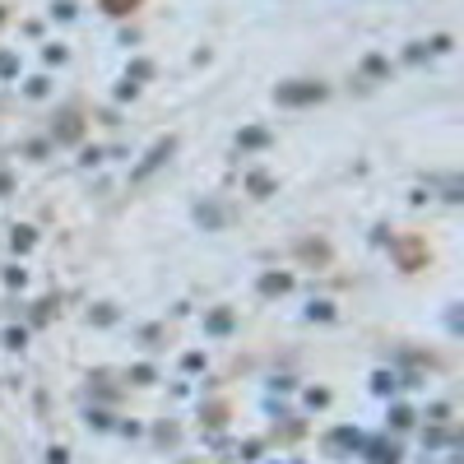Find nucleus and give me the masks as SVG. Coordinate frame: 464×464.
<instances>
[]
</instances>
